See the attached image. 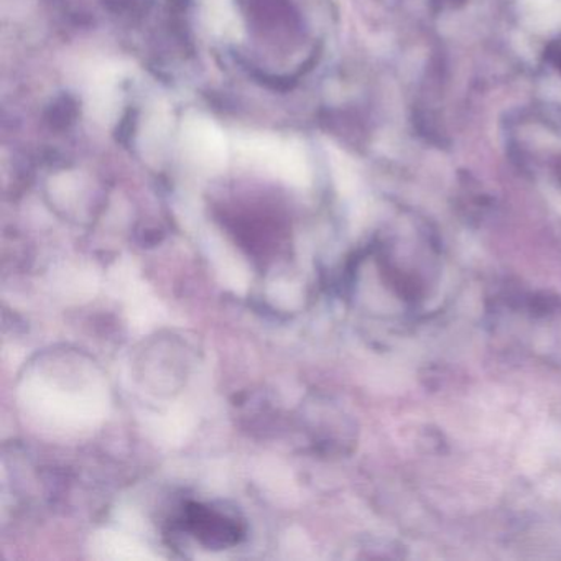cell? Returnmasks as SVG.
Returning a JSON list of instances; mask_svg holds the SVG:
<instances>
[{
    "instance_id": "cell-1",
    "label": "cell",
    "mask_w": 561,
    "mask_h": 561,
    "mask_svg": "<svg viewBox=\"0 0 561 561\" xmlns=\"http://www.w3.org/2000/svg\"><path fill=\"white\" fill-rule=\"evenodd\" d=\"M183 525L203 547L225 550L234 547L244 537V525L232 515L203 503H188Z\"/></svg>"
},
{
    "instance_id": "cell-2",
    "label": "cell",
    "mask_w": 561,
    "mask_h": 561,
    "mask_svg": "<svg viewBox=\"0 0 561 561\" xmlns=\"http://www.w3.org/2000/svg\"><path fill=\"white\" fill-rule=\"evenodd\" d=\"M188 133H190V146L193 153H200L206 157H219L226 153L225 140L213 124L197 120L190 127Z\"/></svg>"
},
{
    "instance_id": "cell-3",
    "label": "cell",
    "mask_w": 561,
    "mask_h": 561,
    "mask_svg": "<svg viewBox=\"0 0 561 561\" xmlns=\"http://www.w3.org/2000/svg\"><path fill=\"white\" fill-rule=\"evenodd\" d=\"M547 62L561 72V43L551 44L547 51Z\"/></svg>"
},
{
    "instance_id": "cell-4",
    "label": "cell",
    "mask_w": 561,
    "mask_h": 561,
    "mask_svg": "<svg viewBox=\"0 0 561 561\" xmlns=\"http://www.w3.org/2000/svg\"><path fill=\"white\" fill-rule=\"evenodd\" d=\"M433 4L438 11H445V9H456L463 5L464 0H433Z\"/></svg>"
}]
</instances>
